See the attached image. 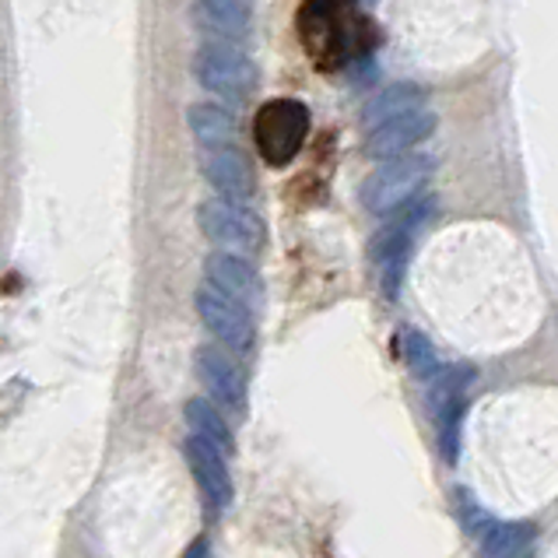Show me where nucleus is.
<instances>
[{"label":"nucleus","instance_id":"nucleus-18","mask_svg":"<svg viewBox=\"0 0 558 558\" xmlns=\"http://www.w3.org/2000/svg\"><path fill=\"white\" fill-rule=\"evenodd\" d=\"M186 425H190V436H197L204 442H211L218 453H232V433L226 418H221V411L211 404V401H201V397H194V401H186Z\"/></svg>","mask_w":558,"mask_h":558},{"label":"nucleus","instance_id":"nucleus-11","mask_svg":"<svg viewBox=\"0 0 558 558\" xmlns=\"http://www.w3.org/2000/svg\"><path fill=\"white\" fill-rule=\"evenodd\" d=\"M186 464H190V474H194V482L201 485L204 499L211 509H229L232 502V474H229V457L218 453L211 442H204L197 436H190L186 446Z\"/></svg>","mask_w":558,"mask_h":558},{"label":"nucleus","instance_id":"nucleus-13","mask_svg":"<svg viewBox=\"0 0 558 558\" xmlns=\"http://www.w3.org/2000/svg\"><path fill=\"white\" fill-rule=\"evenodd\" d=\"M207 270V284L218 292H226L229 299L235 302H243L246 310H253L260 302V278H257V270H253L250 260H243L239 253H211L204 264Z\"/></svg>","mask_w":558,"mask_h":558},{"label":"nucleus","instance_id":"nucleus-4","mask_svg":"<svg viewBox=\"0 0 558 558\" xmlns=\"http://www.w3.org/2000/svg\"><path fill=\"white\" fill-rule=\"evenodd\" d=\"M310 134V109L295 99H270L257 109L253 120V141L267 166H289L306 145Z\"/></svg>","mask_w":558,"mask_h":558},{"label":"nucleus","instance_id":"nucleus-2","mask_svg":"<svg viewBox=\"0 0 558 558\" xmlns=\"http://www.w3.org/2000/svg\"><path fill=\"white\" fill-rule=\"evenodd\" d=\"M436 201L433 197H414L411 204H404L401 211H393L390 221L376 232L373 239V260L379 270V284L383 295L397 299L401 295V281H404V267L411 260L414 239L425 229V221L433 218Z\"/></svg>","mask_w":558,"mask_h":558},{"label":"nucleus","instance_id":"nucleus-14","mask_svg":"<svg viewBox=\"0 0 558 558\" xmlns=\"http://www.w3.org/2000/svg\"><path fill=\"white\" fill-rule=\"evenodd\" d=\"M194 22L218 43H243L250 36V8L243 0H197Z\"/></svg>","mask_w":558,"mask_h":558},{"label":"nucleus","instance_id":"nucleus-6","mask_svg":"<svg viewBox=\"0 0 558 558\" xmlns=\"http://www.w3.org/2000/svg\"><path fill=\"white\" fill-rule=\"evenodd\" d=\"M428 408H433V425L439 436V450L446 464H453L460 453V422H464V408H468V387H471V369L464 365H453V369H442L436 376H428Z\"/></svg>","mask_w":558,"mask_h":558},{"label":"nucleus","instance_id":"nucleus-10","mask_svg":"<svg viewBox=\"0 0 558 558\" xmlns=\"http://www.w3.org/2000/svg\"><path fill=\"white\" fill-rule=\"evenodd\" d=\"M201 172H204V180L211 183L218 201L250 204L253 194H257V183H253L250 162H246L243 155H239V148H211V151H204Z\"/></svg>","mask_w":558,"mask_h":558},{"label":"nucleus","instance_id":"nucleus-8","mask_svg":"<svg viewBox=\"0 0 558 558\" xmlns=\"http://www.w3.org/2000/svg\"><path fill=\"white\" fill-rule=\"evenodd\" d=\"M197 313L204 327L215 333V338L235 355H250L253 344H257V327H253V316L243 302L229 299L226 292L211 289V284H201L197 289Z\"/></svg>","mask_w":558,"mask_h":558},{"label":"nucleus","instance_id":"nucleus-19","mask_svg":"<svg viewBox=\"0 0 558 558\" xmlns=\"http://www.w3.org/2000/svg\"><path fill=\"white\" fill-rule=\"evenodd\" d=\"M401 352H404V362L411 365V373L414 376H436L439 373V359H436V348L428 344V338H422L418 330H408L404 333V344H401Z\"/></svg>","mask_w":558,"mask_h":558},{"label":"nucleus","instance_id":"nucleus-3","mask_svg":"<svg viewBox=\"0 0 558 558\" xmlns=\"http://www.w3.org/2000/svg\"><path fill=\"white\" fill-rule=\"evenodd\" d=\"M436 162L428 155H397L383 158V166L362 183V204L376 218H390L404 204L422 197V190L433 177Z\"/></svg>","mask_w":558,"mask_h":558},{"label":"nucleus","instance_id":"nucleus-9","mask_svg":"<svg viewBox=\"0 0 558 558\" xmlns=\"http://www.w3.org/2000/svg\"><path fill=\"white\" fill-rule=\"evenodd\" d=\"M197 373H201V383L207 397H211V404L218 411H229L232 418H246V373L243 365H239L229 352H221V348L207 344L197 352Z\"/></svg>","mask_w":558,"mask_h":558},{"label":"nucleus","instance_id":"nucleus-16","mask_svg":"<svg viewBox=\"0 0 558 558\" xmlns=\"http://www.w3.org/2000/svg\"><path fill=\"white\" fill-rule=\"evenodd\" d=\"M482 558H534V531L523 523H482Z\"/></svg>","mask_w":558,"mask_h":558},{"label":"nucleus","instance_id":"nucleus-7","mask_svg":"<svg viewBox=\"0 0 558 558\" xmlns=\"http://www.w3.org/2000/svg\"><path fill=\"white\" fill-rule=\"evenodd\" d=\"M197 226L226 253H253L264 243V221L257 211H250L246 204L204 201L197 207Z\"/></svg>","mask_w":558,"mask_h":558},{"label":"nucleus","instance_id":"nucleus-5","mask_svg":"<svg viewBox=\"0 0 558 558\" xmlns=\"http://www.w3.org/2000/svg\"><path fill=\"white\" fill-rule=\"evenodd\" d=\"M197 82L229 102H246L257 88V63L232 43H207L194 57Z\"/></svg>","mask_w":558,"mask_h":558},{"label":"nucleus","instance_id":"nucleus-20","mask_svg":"<svg viewBox=\"0 0 558 558\" xmlns=\"http://www.w3.org/2000/svg\"><path fill=\"white\" fill-rule=\"evenodd\" d=\"M186 558H207V541H194V548H190Z\"/></svg>","mask_w":558,"mask_h":558},{"label":"nucleus","instance_id":"nucleus-12","mask_svg":"<svg viewBox=\"0 0 558 558\" xmlns=\"http://www.w3.org/2000/svg\"><path fill=\"white\" fill-rule=\"evenodd\" d=\"M436 131V117L428 109H414V113L393 117L387 123H379L365 137V155L369 158H397L408 148H414L418 141H425Z\"/></svg>","mask_w":558,"mask_h":558},{"label":"nucleus","instance_id":"nucleus-1","mask_svg":"<svg viewBox=\"0 0 558 558\" xmlns=\"http://www.w3.org/2000/svg\"><path fill=\"white\" fill-rule=\"evenodd\" d=\"M295 28L302 50L320 71H333L373 50V25L352 0H302Z\"/></svg>","mask_w":558,"mask_h":558},{"label":"nucleus","instance_id":"nucleus-17","mask_svg":"<svg viewBox=\"0 0 558 558\" xmlns=\"http://www.w3.org/2000/svg\"><path fill=\"white\" fill-rule=\"evenodd\" d=\"M425 92L418 85H390V88H383L376 99L365 106V126H379V123H387L393 117H404V113H414V109H425Z\"/></svg>","mask_w":558,"mask_h":558},{"label":"nucleus","instance_id":"nucleus-15","mask_svg":"<svg viewBox=\"0 0 558 558\" xmlns=\"http://www.w3.org/2000/svg\"><path fill=\"white\" fill-rule=\"evenodd\" d=\"M190 131L204 151L211 148H239V123L232 113L218 106H190Z\"/></svg>","mask_w":558,"mask_h":558}]
</instances>
